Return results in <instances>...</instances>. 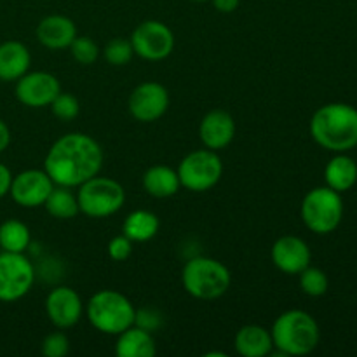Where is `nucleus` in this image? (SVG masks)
I'll return each instance as SVG.
<instances>
[{
  "label": "nucleus",
  "mask_w": 357,
  "mask_h": 357,
  "mask_svg": "<svg viewBox=\"0 0 357 357\" xmlns=\"http://www.w3.org/2000/svg\"><path fill=\"white\" fill-rule=\"evenodd\" d=\"M103 150L100 143L84 132H70L52 143L44 160V171L59 187H80L100 174Z\"/></svg>",
  "instance_id": "obj_1"
},
{
  "label": "nucleus",
  "mask_w": 357,
  "mask_h": 357,
  "mask_svg": "<svg viewBox=\"0 0 357 357\" xmlns=\"http://www.w3.org/2000/svg\"><path fill=\"white\" fill-rule=\"evenodd\" d=\"M310 136L330 152H349L357 146V110L347 103L324 105L310 119Z\"/></svg>",
  "instance_id": "obj_2"
},
{
  "label": "nucleus",
  "mask_w": 357,
  "mask_h": 357,
  "mask_svg": "<svg viewBox=\"0 0 357 357\" xmlns=\"http://www.w3.org/2000/svg\"><path fill=\"white\" fill-rule=\"evenodd\" d=\"M271 335L274 347L286 356L310 354L321 338L317 321L300 309L282 312L272 324Z\"/></svg>",
  "instance_id": "obj_3"
},
{
  "label": "nucleus",
  "mask_w": 357,
  "mask_h": 357,
  "mask_svg": "<svg viewBox=\"0 0 357 357\" xmlns=\"http://www.w3.org/2000/svg\"><path fill=\"white\" fill-rule=\"evenodd\" d=\"M86 316L94 330L117 337L135 324L136 309L131 300L122 293L101 289L87 302Z\"/></svg>",
  "instance_id": "obj_4"
},
{
  "label": "nucleus",
  "mask_w": 357,
  "mask_h": 357,
  "mask_svg": "<svg viewBox=\"0 0 357 357\" xmlns=\"http://www.w3.org/2000/svg\"><path fill=\"white\" fill-rule=\"evenodd\" d=\"M181 282L190 296L211 302L229 291L232 275L229 268L215 258L194 257L185 264Z\"/></svg>",
  "instance_id": "obj_5"
},
{
  "label": "nucleus",
  "mask_w": 357,
  "mask_h": 357,
  "mask_svg": "<svg viewBox=\"0 0 357 357\" xmlns=\"http://www.w3.org/2000/svg\"><path fill=\"white\" fill-rule=\"evenodd\" d=\"M302 222L310 232L326 236L338 229L344 216V201L330 187L312 188L302 201Z\"/></svg>",
  "instance_id": "obj_6"
},
{
  "label": "nucleus",
  "mask_w": 357,
  "mask_h": 357,
  "mask_svg": "<svg viewBox=\"0 0 357 357\" xmlns=\"http://www.w3.org/2000/svg\"><path fill=\"white\" fill-rule=\"evenodd\" d=\"M77 201L80 213L89 218H108L124 206L126 190L114 178L96 174L80 185Z\"/></svg>",
  "instance_id": "obj_7"
},
{
  "label": "nucleus",
  "mask_w": 357,
  "mask_h": 357,
  "mask_svg": "<svg viewBox=\"0 0 357 357\" xmlns=\"http://www.w3.org/2000/svg\"><path fill=\"white\" fill-rule=\"evenodd\" d=\"M181 187L190 192H208L218 185L223 174V162L215 150H194L178 166Z\"/></svg>",
  "instance_id": "obj_8"
},
{
  "label": "nucleus",
  "mask_w": 357,
  "mask_h": 357,
  "mask_svg": "<svg viewBox=\"0 0 357 357\" xmlns=\"http://www.w3.org/2000/svg\"><path fill=\"white\" fill-rule=\"evenodd\" d=\"M35 268L24 253H0V302H17L30 293Z\"/></svg>",
  "instance_id": "obj_9"
},
{
  "label": "nucleus",
  "mask_w": 357,
  "mask_h": 357,
  "mask_svg": "<svg viewBox=\"0 0 357 357\" xmlns=\"http://www.w3.org/2000/svg\"><path fill=\"white\" fill-rule=\"evenodd\" d=\"M129 40L135 49V54L146 61H162L174 49L173 31L167 24L157 20L139 23Z\"/></svg>",
  "instance_id": "obj_10"
},
{
  "label": "nucleus",
  "mask_w": 357,
  "mask_h": 357,
  "mask_svg": "<svg viewBox=\"0 0 357 357\" xmlns=\"http://www.w3.org/2000/svg\"><path fill=\"white\" fill-rule=\"evenodd\" d=\"M128 108L138 122H155L169 108V93L159 82H143L132 89Z\"/></svg>",
  "instance_id": "obj_11"
},
{
  "label": "nucleus",
  "mask_w": 357,
  "mask_h": 357,
  "mask_svg": "<svg viewBox=\"0 0 357 357\" xmlns=\"http://www.w3.org/2000/svg\"><path fill=\"white\" fill-rule=\"evenodd\" d=\"M16 98L30 108L49 107L61 93V84L49 72H26L16 80Z\"/></svg>",
  "instance_id": "obj_12"
},
{
  "label": "nucleus",
  "mask_w": 357,
  "mask_h": 357,
  "mask_svg": "<svg viewBox=\"0 0 357 357\" xmlns=\"http://www.w3.org/2000/svg\"><path fill=\"white\" fill-rule=\"evenodd\" d=\"M52 188L54 183L44 169H26L13 176L9 194L17 206L33 209L44 206Z\"/></svg>",
  "instance_id": "obj_13"
},
{
  "label": "nucleus",
  "mask_w": 357,
  "mask_h": 357,
  "mask_svg": "<svg viewBox=\"0 0 357 357\" xmlns=\"http://www.w3.org/2000/svg\"><path fill=\"white\" fill-rule=\"evenodd\" d=\"M84 312V303L79 293L66 286L54 288L45 298V314L59 330L75 326Z\"/></svg>",
  "instance_id": "obj_14"
},
{
  "label": "nucleus",
  "mask_w": 357,
  "mask_h": 357,
  "mask_svg": "<svg viewBox=\"0 0 357 357\" xmlns=\"http://www.w3.org/2000/svg\"><path fill=\"white\" fill-rule=\"evenodd\" d=\"M272 264L281 272L296 275L305 271L312 260L309 244L296 236H282L274 243L271 251Z\"/></svg>",
  "instance_id": "obj_15"
},
{
  "label": "nucleus",
  "mask_w": 357,
  "mask_h": 357,
  "mask_svg": "<svg viewBox=\"0 0 357 357\" xmlns=\"http://www.w3.org/2000/svg\"><path fill=\"white\" fill-rule=\"evenodd\" d=\"M236 136V122L225 110H211L202 117L199 126V138L206 149L218 150L227 149Z\"/></svg>",
  "instance_id": "obj_16"
},
{
  "label": "nucleus",
  "mask_w": 357,
  "mask_h": 357,
  "mask_svg": "<svg viewBox=\"0 0 357 357\" xmlns=\"http://www.w3.org/2000/svg\"><path fill=\"white\" fill-rule=\"evenodd\" d=\"M75 37V23L70 17L61 16V14L45 16L37 26L38 42L51 51H61V49L70 47Z\"/></svg>",
  "instance_id": "obj_17"
},
{
  "label": "nucleus",
  "mask_w": 357,
  "mask_h": 357,
  "mask_svg": "<svg viewBox=\"0 0 357 357\" xmlns=\"http://www.w3.org/2000/svg\"><path fill=\"white\" fill-rule=\"evenodd\" d=\"M31 56L26 45L17 40L0 44V80L16 82L30 70Z\"/></svg>",
  "instance_id": "obj_18"
},
{
  "label": "nucleus",
  "mask_w": 357,
  "mask_h": 357,
  "mask_svg": "<svg viewBox=\"0 0 357 357\" xmlns=\"http://www.w3.org/2000/svg\"><path fill=\"white\" fill-rule=\"evenodd\" d=\"M115 354L119 357H153L157 354V345L150 331L132 324L117 335Z\"/></svg>",
  "instance_id": "obj_19"
},
{
  "label": "nucleus",
  "mask_w": 357,
  "mask_h": 357,
  "mask_svg": "<svg viewBox=\"0 0 357 357\" xmlns=\"http://www.w3.org/2000/svg\"><path fill=\"white\" fill-rule=\"evenodd\" d=\"M236 351L243 357H265L274 349L272 335L260 324L243 326L236 335Z\"/></svg>",
  "instance_id": "obj_20"
},
{
  "label": "nucleus",
  "mask_w": 357,
  "mask_h": 357,
  "mask_svg": "<svg viewBox=\"0 0 357 357\" xmlns=\"http://www.w3.org/2000/svg\"><path fill=\"white\" fill-rule=\"evenodd\" d=\"M143 188L149 195L155 199H167L178 194L181 188L178 173L169 166L157 164L143 174Z\"/></svg>",
  "instance_id": "obj_21"
},
{
  "label": "nucleus",
  "mask_w": 357,
  "mask_h": 357,
  "mask_svg": "<svg viewBox=\"0 0 357 357\" xmlns=\"http://www.w3.org/2000/svg\"><path fill=\"white\" fill-rule=\"evenodd\" d=\"M326 187L333 188L338 194L351 190L357 181V164L352 157L338 153L324 167Z\"/></svg>",
  "instance_id": "obj_22"
},
{
  "label": "nucleus",
  "mask_w": 357,
  "mask_h": 357,
  "mask_svg": "<svg viewBox=\"0 0 357 357\" xmlns=\"http://www.w3.org/2000/svg\"><path fill=\"white\" fill-rule=\"evenodd\" d=\"M159 227L160 222L155 213L146 211V209H136L126 216L122 234L128 236L132 243H146L157 236Z\"/></svg>",
  "instance_id": "obj_23"
},
{
  "label": "nucleus",
  "mask_w": 357,
  "mask_h": 357,
  "mask_svg": "<svg viewBox=\"0 0 357 357\" xmlns=\"http://www.w3.org/2000/svg\"><path fill=\"white\" fill-rule=\"evenodd\" d=\"M44 208L56 220H72L80 213L77 195L68 187H59V185L47 195Z\"/></svg>",
  "instance_id": "obj_24"
},
{
  "label": "nucleus",
  "mask_w": 357,
  "mask_h": 357,
  "mask_svg": "<svg viewBox=\"0 0 357 357\" xmlns=\"http://www.w3.org/2000/svg\"><path fill=\"white\" fill-rule=\"evenodd\" d=\"M30 229L20 220H6L0 225V248L9 253H24L30 248Z\"/></svg>",
  "instance_id": "obj_25"
},
{
  "label": "nucleus",
  "mask_w": 357,
  "mask_h": 357,
  "mask_svg": "<svg viewBox=\"0 0 357 357\" xmlns=\"http://www.w3.org/2000/svg\"><path fill=\"white\" fill-rule=\"evenodd\" d=\"M300 288L305 295L309 296H323L328 291V275L324 274V271L317 267H307L305 271L300 272Z\"/></svg>",
  "instance_id": "obj_26"
},
{
  "label": "nucleus",
  "mask_w": 357,
  "mask_h": 357,
  "mask_svg": "<svg viewBox=\"0 0 357 357\" xmlns=\"http://www.w3.org/2000/svg\"><path fill=\"white\" fill-rule=\"evenodd\" d=\"M103 56L110 65L114 66H124L135 56V49H132L131 40H126V38H114V40L108 42L103 49Z\"/></svg>",
  "instance_id": "obj_27"
},
{
  "label": "nucleus",
  "mask_w": 357,
  "mask_h": 357,
  "mask_svg": "<svg viewBox=\"0 0 357 357\" xmlns=\"http://www.w3.org/2000/svg\"><path fill=\"white\" fill-rule=\"evenodd\" d=\"M70 52H72L73 59H75L79 65H93L94 61L100 56V47H98L96 42L89 37H79L77 35L73 38V42L70 44Z\"/></svg>",
  "instance_id": "obj_28"
},
{
  "label": "nucleus",
  "mask_w": 357,
  "mask_h": 357,
  "mask_svg": "<svg viewBox=\"0 0 357 357\" xmlns=\"http://www.w3.org/2000/svg\"><path fill=\"white\" fill-rule=\"evenodd\" d=\"M49 107H51L54 117L63 122L73 121V119L80 114L79 100L70 93H59Z\"/></svg>",
  "instance_id": "obj_29"
},
{
  "label": "nucleus",
  "mask_w": 357,
  "mask_h": 357,
  "mask_svg": "<svg viewBox=\"0 0 357 357\" xmlns=\"http://www.w3.org/2000/svg\"><path fill=\"white\" fill-rule=\"evenodd\" d=\"M70 352V340L63 331H52L42 342V354L45 357H65Z\"/></svg>",
  "instance_id": "obj_30"
},
{
  "label": "nucleus",
  "mask_w": 357,
  "mask_h": 357,
  "mask_svg": "<svg viewBox=\"0 0 357 357\" xmlns=\"http://www.w3.org/2000/svg\"><path fill=\"white\" fill-rule=\"evenodd\" d=\"M132 255V241L121 234L108 243V257L114 261H126Z\"/></svg>",
  "instance_id": "obj_31"
},
{
  "label": "nucleus",
  "mask_w": 357,
  "mask_h": 357,
  "mask_svg": "<svg viewBox=\"0 0 357 357\" xmlns=\"http://www.w3.org/2000/svg\"><path fill=\"white\" fill-rule=\"evenodd\" d=\"M135 324L152 333V331L159 330L162 324V314L155 309H139L136 310Z\"/></svg>",
  "instance_id": "obj_32"
},
{
  "label": "nucleus",
  "mask_w": 357,
  "mask_h": 357,
  "mask_svg": "<svg viewBox=\"0 0 357 357\" xmlns=\"http://www.w3.org/2000/svg\"><path fill=\"white\" fill-rule=\"evenodd\" d=\"M10 183H13V173L9 167L0 164V199L9 194Z\"/></svg>",
  "instance_id": "obj_33"
},
{
  "label": "nucleus",
  "mask_w": 357,
  "mask_h": 357,
  "mask_svg": "<svg viewBox=\"0 0 357 357\" xmlns=\"http://www.w3.org/2000/svg\"><path fill=\"white\" fill-rule=\"evenodd\" d=\"M211 3L218 13L223 14L234 13L239 7V0H211Z\"/></svg>",
  "instance_id": "obj_34"
},
{
  "label": "nucleus",
  "mask_w": 357,
  "mask_h": 357,
  "mask_svg": "<svg viewBox=\"0 0 357 357\" xmlns=\"http://www.w3.org/2000/svg\"><path fill=\"white\" fill-rule=\"evenodd\" d=\"M9 145H10V129L9 126L0 119V153L6 152Z\"/></svg>",
  "instance_id": "obj_35"
},
{
  "label": "nucleus",
  "mask_w": 357,
  "mask_h": 357,
  "mask_svg": "<svg viewBox=\"0 0 357 357\" xmlns=\"http://www.w3.org/2000/svg\"><path fill=\"white\" fill-rule=\"evenodd\" d=\"M192 2H208V0H192Z\"/></svg>",
  "instance_id": "obj_36"
}]
</instances>
